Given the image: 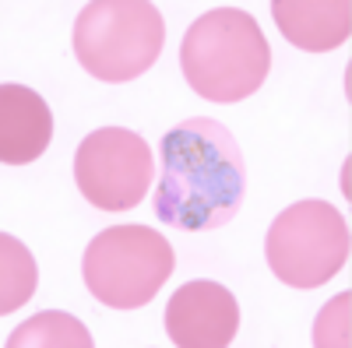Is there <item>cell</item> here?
I'll return each mask as SVG.
<instances>
[{
    "instance_id": "cell-5",
    "label": "cell",
    "mask_w": 352,
    "mask_h": 348,
    "mask_svg": "<svg viewBox=\"0 0 352 348\" xmlns=\"http://www.w3.org/2000/svg\"><path fill=\"white\" fill-rule=\"evenodd\" d=\"M352 236L349 222L328 200H300L289 205L264 236V257L278 281L289 288L328 285L349 260Z\"/></svg>"
},
{
    "instance_id": "cell-8",
    "label": "cell",
    "mask_w": 352,
    "mask_h": 348,
    "mask_svg": "<svg viewBox=\"0 0 352 348\" xmlns=\"http://www.w3.org/2000/svg\"><path fill=\"white\" fill-rule=\"evenodd\" d=\"M53 137V113L46 99L25 84H0V162L28 165L36 162Z\"/></svg>"
},
{
    "instance_id": "cell-2",
    "label": "cell",
    "mask_w": 352,
    "mask_h": 348,
    "mask_svg": "<svg viewBox=\"0 0 352 348\" xmlns=\"http://www.w3.org/2000/svg\"><path fill=\"white\" fill-rule=\"evenodd\" d=\"M180 71L190 92L208 102H243L272 71V46L254 14L215 8L201 14L180 43Z\"/></svg>"
},
{
    "instance_id": "cell-6",
    "label": "cell",
    "mask_w": 352,
    "mask_h": 348,
    "mask_svg": "<svg viewBox=\"0 0 352 348\" xmlns=\"http://www.w3.org/2000/svg\"><path fill=\"white\" fill-rule=\"evenodd\" d=\"M74 180L99 211H131L155 183V159L141 134L127 127H99L74 152Z\"/></svg>"
},
{
    "instance_id": "cell-3",
    "label": "cell",
    "mask_w": 352,
    "mask_h": 348,
    "mask_svg": "<svg viewBox=\"0 0 352 348\" xmlns=\"http://www.w3.org/2000/svg\"><path fill=\"white\" fill-rule=\"evenodd\" d=\"M166 43V21L152 0H88L74 18L78 64L109 84L152 71Z\"/></svg>"
},
{
    "instance_id": "cell-1",
    "label": "cell",
    "mask_w": 352,
    "mask_h": 348,
    "mask_svg": "<svg viewBox=\"0 0 352 348\" xmlns=\"http://www.w3.org/2000/svg\"><path fill=\"white\" fill-rule=\"evenodd\" d=\"M159 183L152 208L162 225L184 232L222 229L240 215L247 162L232 130L212 116H190L159 144Z\"/></svg>"
},
{
    "instance_id": "cell-11",
    "label": "cell",
    "mask_w": 352,
    "mask_h": 348,
    "mask_svg": "<svg viewBox=\"0 0 352 348\" xmlns=\"http://www.w3.org/2000/svg\"><path fill=\"white\" fill-rule=\"evenodd\" d=\"M36 285H39V268L28 246L11 232H0V316L21 310L32 299Z\"/></svg>"
},
{
    "instance_id": "cell-4",
    "label": "cell",
    "mask_w": 352,
    "mask_h": 348,
    "mask_svg": "<svg viewBox=\"0 0 352 348\" xmlns=\"http://www.w3.org/2000/svg\"><path fill=\"white\" fill-rule=\"evenodd\" d=\"M173 264H176L173 246L166 243L162 232L127 222V225L102 229L88 243L81 275H85V288L102 306L141 310L159 296V288L173 275Z\"/></svg>"
},
{
    "instance_id": "cell-9",
    "label": "cell",
    "mask_w": 352,
    "mask_h": 348,
    "mask_svg": "<svg viewBox=\"0 0 352 348\" xmlns=\"http://www.w3.org/2000/svg\"><path fill=\"white\" fill-rule=\"evenodd\" d=\"M272 18L285 43L307 53H328L352 36L349 0H275Z\"/></svg>"
},
{
    "instance_id": "cell-10",
    "label": "cell",
    "mask_w": 352,
    "mask_h": 348,
    "mask_svg": "<svg viewBox=\"0 0 352 348\" xmlns=\"http://www.w3.org/2000/svg\"><path fill=\"white\" fill-rule=\"evenodd\" d=\"M8 348H92V331L71 313L43 310L8 334Z\"/></svg>"
},
{
    "instance_id": "cell-7",
    "label": "cell",
    "mask_w": 352,
    "mask_h": 348,
    "mask_svg": "<svg viewBox=\"0 0 352 348\" xmlns=\"http://www.w3.org/2000/svg\"><path fill=\"white\" fill-rule=\"evenodd\" d=\"M240 331V303L226 285L194 278L166 303V334L180 348H226Z\"/></svg>"
},
{
    "instance_id": "cell-12",
    "label": "cell",
    "mask_w": 352,
    "mask_h": 348,
    "mask_svg": "<svg viewBox=\"0 0 352 348\" xmlns=\"http://www.w3.org/2000/svg\"><path fill=\"white\" fill-rule=\"evenodd\" d=\"M349 306H352V296L342 292V296H335L324 310H320L317 324H314V345L349 348V341H352V331H349Z\"/></svg>"
}]
</instances>
